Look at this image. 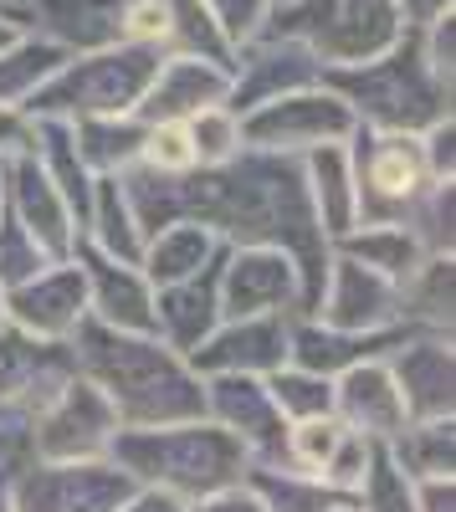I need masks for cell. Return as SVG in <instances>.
Segmentation results:
<instances>
[{"mask_svg":"<svg viewBox=\"0 0 456 512\" xmlns=\"http://www.w3.org/2000/svg\"><path fill=\"white\" fill-rule=\"evenodd\" d=\"M231 93H226V108L236 113H252L272 98H287V93H303V88H318L323 82V67L277 31H262L252 36L246 47L231 52Z\"/></svg>","mask_w":456,"mask_h":512,"instance_id":"14","label":"cell"},{"mask_svg":"<svg viewBox=\"0 0 456 512\" xmlns=\"http://www.w3.org/2000/svg\"><path fill=\"white\" fill-rule=\"evenodd\" d=\"M118 431L123 425H118L113 405L82 374L31 420L36 461H108V446Z\"/></svg>","mask_w":456,"mask_h":512,"instance_id":"10","label":"cell"},{"mask_svg":"<svg viewBox=\"0 0 456 512\" xmlns=\"http://www.w3.org/2000/svg\"><path fill=\"white\" fill-rule=\"evenodd\" d=\"M26 6H31V0H0V16H11V21L26 26Z\"/></svg>","mask_w":456,"mask_h":512,"instance_id":"52","label":"cell"},{"mask_svg":"<svg viewBox=\"0 0 456 512\" xmlns=\"http://www.w3.org/2000/svg\"><path fill=\"white\" fill-rule=\"evenodd\" d=\"M354 113L339 93H328L323 82L303 93H287L272 98L252 113H241V134L246 149H262V154H287V159H303L323 144H349L354 134Z\"/></svg>","mask_w":456,"mask_h":512,"instance_id":"8","label":"cell"},{"mask_svg":"<svg viewBox=\"0 0 456 512\" xmlns=\"http://www.w3.org/2000/svg\"><path fill=\"white\" fill-rule=\"evenodd\" d=\"M200 6H205V16H211L216 36L226 41V52H236V47H246L252 36L267 31L277 0H200Z\"/></svg>","mask_w":456,"mask_h":512,"instance_id":"40","label":"cell"},{"mask_svg":"<svg viewBox=\"0 0 456 512\" xmlns=\"http://www.w3.org/2000/svg\"><path fill=\"white\" fill-rule=\"evenodd\" d=\"M416 512H456V477L416 482Z\"/></svg>","mask_w":456,"mask_h":512,"instance_id":"48","label":"cell"},{"mask_svg":"<svg viewBox=\"0 0 456 512\" xmlns=\"http://www.w3.org/2000/svg\"><path fill=\"white\" fill-rule=\"evenodd\" d=\"M0 512H16V482H0Z\"/></svg>","mask_w":456,"mask_h":512,"instance_id":"53","label":"cell"},{"mask_svg":"<svg viewBox=\"0 0 456 512\" xmlns=\"http://www.w3.org/2000/svg\"><path fill=\"white\" fill-rule=\"evenodd\" d=\"M349 512H416V482L390 461L385 446H375V456H369V472L349 497Z\"/></svg>","mask_w":456,"mask_h":512,"instance_id":"38","label":"cell"},{"mask_svg":"<svg viewBox=\"0 0 456 512\" xmlns=\"http://www.w3.org/2000/svg\"><path fill=\"white\" fill-rule=\"evenodd\" d=\"M118 16L123 0H31L26 6V31L47 36L67 57L123 47L118 41Z\"/></svg>","mask_w":456,"mask_h":512,"instance_id":"25","label":"cell"},{"mask_svg":"<svg viewBox=\"0 0 456 512\" xmlns=\"http://www.w3.org/2000/svg\"><path fill=\"white\" fill-rule=\"evenodd\" d=\"M231 93V72L205 57H159L154 82L139 103V123H185L200 108H216Z\"/></svg>","mask_w":456,"mask_h":512,"instance_id":"23","label":"cell"},{"mask_svg":"<svg viewBox=\"0 0 456 512\" xmlns=\"http://www.w3.org/2000/svg\"><path fill=\"white\" fill-rule=\"evenodd\" d=\"M72 262L82 267L88 282V318L118 333H154V287L134 262H113V256L93 251L88 241H77Z\"/></svg>","mask_w":456,"mask_h":512,"instance_id":"20","label":"cell"},{"mask_svg":"<svg viewBox=\"0 0 456 512\" xmlns=\"http://www.w3.org/2000/svg\"><path fill=\"white\" fill-rule=\"evenodd\" d=\"M67 349L77 374L113 405L123 431L180 425L205 415V379L190 369L185 354L164 349L154 333H118L82 318Z\"/></svg>","mask_w":456,"mask_h":512,"instance_id":"2","label":"cell"},{"mask_svg":"<svg viewBox=\"0 0 456 512\" xmlns=\"http://www.w3.org/2000/svg\"><path fill=\"white\" fill-rule=\"evenodd\" d=\"M426 256H456V185H426L400 221Z\"/></svg>","mask_w":456,"mask_h":512,"instance_id":"36","label":"cell"},{"mask_svg":"<svg viewBox=\"0 0 456 512\" xmlns=\"http://www.w3.org/2000/svg\"><path fill=\"white\" fill-rule=\"evenodd\" d=\"M221 323V262L190 282L154 287V338L175 354H195Z\"/></svg>","mask_w":456,"mask_h":512,"instance_id":"24","label":"cell"},{"mask_svg":"<svg viewBox=\"0 0 456 512\" xmlns=\"http://www.w3.org/2000/svg\"><path fill=\"white\" fill-rule=\"evenodd\" d=\"M339 441H344V425H339L334 415L287 425V466H293V472H303V477H318L323 461L334 456Z\"/></svg>","mask_w":456,"mask_h":512,"instance_id":"39","label":"cell"},{"mask_svg":"<svg viewBox=\"0 0 456 512\" xmlns=\"http://www.w3.org/2000/svg\"><path fill=\"white\" fill-rule=\"evenodd\" d=\"M287 318L282 313H272V318H221L216 333L190 354V369L200 379H216V374L267 379L272 369L287 364Z\"/></svg>","mask_w":456,"mask_h":512,"instance_id":"19","label":"cell"},{"mask_svg":"<svg viewBox=\"0 0 456 512\" xmlns=\"http://www.w3.org/2000/svg\"><path fill=\"white\" fill-rule=\"evenodd\" d=\"M144 128H149V123H139L134 113H118V118H82V123H72V144H77L82 164H88L98 180H108V175H123V169L139 164Z\"/></svg>","mask_w":456,"mask_h":512,"instance_id":"30","label":"cell"},{"mask_svg":"<svg viewBox=\"0 0 456 512\" xmlns=\"http://www.w3.org/2000/svg\"><path fill=\"white\" fill-rule=\"evenodd\" d=\"M339 512H349V507H339Z\"/></svg>","mask_w":456,"mask_h":512,"instance_id":"55","label":"cell"},{"mask_svg":"<svg viewBox=\"0 0 456 512\" xmlns=\"http://www.w3.org/2000/svg\"><path fill=\"white\" fill-rule=\"evenodd\" d=\"M118 512H185V502L170 497V492H154V487H134L118 502Z\"/></svg>","mask_w":456,"mask_h":512,"instance_id":"49","label":"cell"},{"mask_svg":"<svg viewBox=\"0 0 456 512\" xmlns=\"http://www.w3.org/2000/svg\"><path fill=\"white\" fill-rule=\"evenodd\" d=\"M72 379L77 364L67 344H47V338H31L11 323L0 328V410H21L36 420Z\"/></svg>","mask_w":456,"mask_h":512,"instance_id":"15","label":"cell"},{"mask_svg":"<svg viewBox=\"0 0 456 512\" xmlns=\"http://www.w3.org/2000/svg\"><path fill=\"white\" fill-rule=\"evenodd\" d=\"M328 328H344V333H385V328H405L400 323V287L380 272H369L349 256H328V277L313 313Z\"/></svg>","mask_w":456,"mask_h":512,"instance_id":"16","label":"cell"},{"mask_svg":"<svg viewBox=\"0 0 456 512\" xmlns=\"http://www.w3.org/2000/svg\"><path fill=\"white\" fill-rule=\"evenodd\" d=\"M323 88L349 103L359 128H380V134H426L431 123L451 118V98H456V88H446L426 67L416 31H405L375 62L323 72Z\"/></svg>","mask_w":456,"mask_h":512,"instance_id":"4","label":"cell"},{"mask_svg":"<svg viewBox=\"0 0 456 512\" xmlns=\"http://www.w3.org/2000/svg\"><path fill=\"white\" fill-rule=\"evenodd\" d=\"M0 328H6V287H0Z\"/></svg>","mask_w":456,"mask_h":512,"instance_id":"54","label":"cell"},{"mask_svg":"<svg viewBox=\"0 0 456 512\" xmlns=\"http://www.w3.org/2000/svg\"><path fill=\"white\" fill-rule=\"evenodd\" d=\"M267 395H272V405L282 410L287 425L318 420V415H334V379L308 374V369H298V364L272 369V374H267Z\"/></svg>","mask_w":456,"mask_h":512,"instance_id":"35","label":"cell"},{"mask_svg":"<svg viewBox=\"0 0 456 512\" xmlns=\"http://www.w3.org/2000/svg\"><path fill=\"white\" fill-rule=\"evenodd\" d=\"M129 210L144 236L170 221H200L226 246H277L293 256L303 277V308L313 313L323 277H328V236L313 221V205L303 190V164L287 154L241 149L231 164L190 169V175H149V169H123L118 175Z\"/></svg>","mask_w":456,"mask_h":512,"instance_id":"1","label":"cell"},{"mask_svg":"<svg viewBox=\"0 0 456 512\" xmlns=\"http://www.w3.org/2000/svg\"><path fill=\"white\" fill-rule=\"evenodd\" d=\"M334 420L344 431L364 436V441H395L405 431V400L390 379V364L385 359H369V364H354L349 374L334 379Z\"/></svg>","mask_w":456,"mask_h":512,"instance_id":"22","label":"cell"},{"mask_svg":"<svg viewBox=\"0 0 456 512\" xmlns=\"http://www.w3.org/2000/svg\"><path fill=\"white\" fill-rule=\"evenodd\" d=\"M221 256H226V241L216 231H205L200 221H170L154 236H144L139 272L149 277V287H175V282L200 277L205 267H216Z\"/></svg>","mask_w":456,"mask_h":512,"instance_id":"27","label":"cell"},{"mask_svg":"<svg viewBox=\"0 0 456 512\" xmlns=\"http://www.w3.org/2000/svg\"><path fill=\"white\" fill-rule=\"evenodd\" d=\"M303 308V277L277 246H226L221 256V318H272Z\"/></svg>","mask_w":456,"mask_h":512,"instance_id":"11","label":"cell"},{"mask_svg":"<svg viewBox=\"0 0 456 512\" xmlns=\"http://www.w3.org/2000/svg\"><path fill=\"white\" fill-rule=\"evenodd\" d=\"M385 451L410 482L456 477V415H446V420H405V431L395 441H385Z\"/></svg>","mask_w":456,"mask_h":512,"instance_id":"31","label":"cell"},{"mask_svg":"<svg viewBox=\"0 0 456 512\" xmlns=\"http://www.w3.org/2000/svg\"><path fill=\"white\" fill-rule=\"evenodd\" d=\"M421 154H426V169L436 185H456V113L431 123L421 134Z\"/></svg>","mask_w":456,"mask_h":512,"instance_id":"45","label":"cell"},{"mask_svg":"<svg viewBox=\"0 0 456 512\" xmlns=\"http://www.w3.org/2000/svg\"><path fill=\"white\" fill-rule=\"evenodd\" d=\"M154 67H159V52H149V47H103V52L67 57L41 82V93L26 103V113L62 118V123L139 113L149 82H154Z\"/></svg>","mask_w":456,"mask_h":512,"instance_id":"6","label":"cell"},{"mask_svg":"<svg viewBox=\"0 0 456 512\" xmlns=\"http://www.w3.org/2000/svg\"><path fill=\"white\" fill-rule=\"evenodd\" d=\"M108 461L134 487L170 492L180 502H200L221 487L246 477V451L221 431L216 420H180V425H149V431H118Z\"/></svg>","mask_w":456,"mask_h":512,"instance_id":"3","label":"cell"},{"mask_svg":"<svg viewBox=\"0 0 456 512\" xmlns=\"http://www.w3.org/2000/svg\"><path fill=\"white\" fill-rule=\"evenodd\" d=\"M334 256H349V262H359V267H369V272H380V277H390L395 287L416 272L421 262H426V251H421V241L410 236L400 221H380V226H354L349 236H339L334 241Z\"/></svg>","mask_w":456,"mask_h":512,"instance_id":"29","label":"cell"},{"mask_svg":"<svg viewBox=\"0 0 456 512\" xmlns=\"http://www.w3.org/2000/svg\"><path fill=\"white\" fill-rule=\"evenodd\" d=\"M205 420H216L252 466H287V420L267 395V379L246 374L205 379Z\"/></svg>","mask_w":456,"mask_h":512,"instance_id":"9","label":"cell"},{"mask_svg":"<svg viewBox=\"0 0 456 512\" xmlns=\"http://www.w3.org/2000/svg\"><path fill=\"white\" fill-rule=\"evenodd\" d=\"M129 492L113 461H36L16 482V512H118Z\"/></svg>","mask_w":456,"mask_h":512,"instance_id":"13","label":"cell"},{"mask_svg":"<svg viewBox=\"0 0 456 512\" xmlns=\"http://www.w3.org/2000/svg\"><path fill=\"white\" fill-rule=\"evenodd\" d=\"M31 154V113L26 108H0V164Z\"/></svg>","mask_w":456,"mask_h":512,"instance_id":"46","label":"cell"},{"mask_svg":"<svg viewBox=\"0 0 456 512\" xmlns=\"http://www.w3.org/2000/svg\"><path fill=\"white\" fill-rule=\"evenodd\" d=\"M410 420L456 415V344L451 333H410L385 359Z\"/></svg>","mask_w":456,"mask_h":512,"instance_id":"18","label":"cell"},{"mask_svg":"<svg viewBox=\"0 0 456 512\" xmlns=\"http://www.w3.org/2000/svg\"><path fill=\"white\" fill-rule=\"evenodd\" d=\"M139 169H149V175H190L195 144L185 134V123H149L144 149H139Z\"/></svg>","mask_w":456,"mask_h":512,"instance_id":"41","label":"cell"},{"mask_svg":"<svg viewBox=\"0 0 456 512\" xmlns=\"http://www.w3.org/2000/svg\"><path fill=\"white\" fill-rule=\"evenodd\" d=\"M246 487L257 492L262 512H339V507H349L318 477H303L293 466H246Z\"/></svg>","mask_w":456,"mask_h":512,"instance_id":"34","label":"cell"},{"mask_svg":"<svg viewBox=\"0 0 456 512\" xmlns=\"http://www.w3.org/2000/svg\"><path fill=\"white\" fill-rule=\"evenodd\" d=\"M369 456H375V441H364V436H354V431H344V441L334 446V456L323 461V472H318V482L334 492V497H354L359 492V482H364V472H369Z\"/></svg>","mask_w":456,"mask_h":512,"instance_id":"43","label":"cell"},{"mask_svg":"<svg viewBox=\"0 0 456 512\" xmlns=\"http://www.w3.org/2000/svg\"><path fill=\"white\" fill-rule=\"evenodd\" d=\"M456 0H395V11H400V21L416 31V26H426L431 16H441V11H451Z\"/></svg>","mask_w":456,"mask_h":512,"instance_id":"50","label":"cell"},{"mask_svg":"<svg viewBox=\"0 0 456 512\" xmlns=\"http://www.w3.org/2000/svg\"><path fill=\"white\" fill-rule=\"evenodd\" d=\"M82 318H88V282L72 256L6 292V323L31 338H47V344H67Z\"/></svg>","mask_w":456,"mask_h":512,"instance_id":"17","label":"cell"},{"mask_svg":"<svg viewBox=\"0 0 456 512\" xmlns=\"http://www.w3.org/2000/svg\"><path fill=\"white\" fill-rule=\"evenodd\" d=\"M267 31L298 41L323 72H339L375 62L410 26L400 21L395 0H277Z\"/></svg>","mask_w":456,"mask_h":512,"instance_id":"5","label":"cell"},{"mask_svg":"<svg viewBox=\"0 0 456 512\" xmlns=\"http://www.w3.org/2000/svg\"><path fill=\"white\" fill-rule=\"evenodd\" d=\"M185 512H262V502H257V492L246 487V477H241L236 487H221V492L200 497V502H185Z\"/></svg>","mask_w":456,"mask_h":512,"instance_id":"47","label":"cell"},{"mask_svg":"<svg viewBox=\"0 0 456 512\" xmlns=\"http://www.w3.org/2000/svg\"><path fill=\"white\" fill-rule=\"evenodd\" d=\"M303 164V190L313 205L318 231L334 246L339 236H349L359 226V195H354V164H349V144H323L313 154L298 159Z\"/></svg>","mask_w":456,"mask_h":512,"instance_id":"26","label":"cell"},{"mask_svg":"<svg viewBox=\"0 0 456 512\" xmlns=\"http://www.w3.org/2000/svg\"><path fill=\"white\" fill-rule=\"evenodd\" d=\"M416 328H385V333H344V328H328L308 313H293L287 318V364H298L308 374H323V379H339L349 374L354 364H369V359H390L405 338Z\"/></svg>","mask_w":456,"mask_h":512,"instance_id":"21","label":"cell"},{"mask_svg":"<svg viewBox=\"0 0 456 512\" xmlns=\"http://www.w3.org/2000/svg\"><path fill=\"white\" fill-rule=\"evenodd\" d=\"M21 31H26L21 21H11V16H0V52H6V47H11V41L21 36Z\"/></svg>","mask_w":456,"mask_h":512,"instance_id":"51","label":"cell"},{"mask_svg":"<svg viewBox=\"0 0 456 512\" xmlns=\"http://www.w3.org/2000/svg\"><path fill=\"white\" fill-rule=\"evenodd\" d=\"M62 62H67L62 47H52V41L36 36V31H21L11 47L0 52V108H26L41 93V82H47Z\"/></svg>","mask_w":456,"mask_h":512,"instance_id":"33","label":"cell"},{"mask_svg":"<svg viewBox=\"0 0 456 512\" xmlns=\"http://www.w3.org/2000/svg\"><path fill=\"white\" fill-rule=\"evenodd\" d=\"M185 134L195 144V169H216V164H231L241 149H246V134H241V113L216 103V108H200L195 118H185Z\"/></svg>","mask_w":456,"mask_h":512,"instance_id":"37","label":"cell"},{"mask_svg":"<svg viewBox=\"0 0 456 512\" xmlns=\"http://www.w3.org/2000/svg\"><path fill=\"white\" fill-rule=\"evenodd\" d=\"M400 323L416 333H451V323H456V256H426L400 282Z\"/></svg>","mask_w":456,"mask_h":512,"instance_id":"28","label":"cell"},{"mask_svg":"<svg viewBox=\"0 0 456 512\" xmlns=\"http://www.w3.org/2000/svg\"><path fill=\"white\" fill-rule=\"evenodd\" d=\"M0 210L52 256V262H67L82 241V226L72 216V205L62 200V190L52 185V175L36 164V154L6 159L0 164Z\"/></svg>","mask_w":456,"mask_h":512,"instance_id":"12","label":"cell"},{"mask_svg":"<svg viewBox=\"0 0 456 512\" xmlns=\"http://www.w3.org/2000/svg\"><path fill=\"white\" fill-rule=\"evenodd\" d=\"M52 267V256L47 251H41L11 216H6V210H0V287H21V282H31L36 272H47Z\"/></svg>","mask_w":456,"mask_h":512,"instance_id":"42","label":"cell"},{"mask_svg":"<svg viewBox=\"0 0 456 512\" xmlns=\"http://www.w3.org/2000/svg\"><path fill=\"white\" fill-rule=\"evenodd\" d=\"M82 241L93 251L113 256V262H134L139 267V251H144V231L129 210V195H123L118 175L93 185V210H88V226H82Z\"/></svg>","mask_w":456,"mask_h":512,"instance_id":"32","label":"cell"},{"mask_svg":"<svg viewBox=\"0 0 456 512\" xmlns=\"http://www.w3.org/2000/svg\"><path fill=\"white\" fill-rule=\"evenodd\" d=\"M354 164V195H359V226L405 221V210L421 200L431 180L421 134H380V128H354L349 134Z\"/></svg>","mask_w":456,"mask_h":512,"instance_id":"7","label":"cell"},{"mask_svg":"<svg viewBox=\"0 0 456 512\" xmlns=\"http://www.w3.org/2000/svg\"><path fill=\"white\" fill-rule=\"evenodd\" d=\"M421 36V52H426V67L446 82V88H456V6L431 16L426 26H416Z\"/></svg>","mask_w":456,"mask_h":512,"instance_id":"44","label":"cell"}]
</instances>
